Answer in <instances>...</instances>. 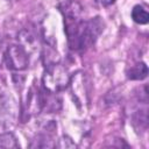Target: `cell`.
<instances>
[{
  "label": "cell",
  "mask_w": 149,
  "mask_h": 149,
  "mask_svg": "<svg viewBox=\"0 0 149 149\" xmlns=\"http://www.w3.org/2000/svg\"><path fill=\"white\" fill-rule=\"evenodd\" d=\"M80 16L81 15L64 16L68 42L73 50H83L92 45L104 29V23L100 17L85 21L81 20Z\"/></svg>",
  "instance_id": "1"
},
{
  "label": "cell",
  "mask_w": 149,
  "mask_h": 149,
  "mask_svg": "<svg viewBox=\"0 0 149 149\" xmlns=\"http://www.w3.org/2000/svg\"><path fill=\"white\" fill-rule=\"evenodd\" d=\"M43 86L50 93H57L68 87L70 84V74L68 69L61 63H52L45 68L42 77Z\"/></svg>",
  "instance_id": "2"
},
{
  "label": "cell",
  "mask_w": 149,
  "mask_h": 149,
  "mask_svg": "<svg viewBox=\"0 0 149 149\" xmlns=\"http://www.w3.org/2000/svg\"><path fill=\"white\" fill-rule=\"evenodd\" d=\"M5 61L8 69L24 70L28 65V55L22 47L10 45L5 54Z\"/></svg>",
  "instance_id": "3"
},
{
  "label": "cell",
  "mask_w": 149,
  "mask_h": 149,
  "mask_svg": "<svg viewBox=\"0 0 149 149\" xmlns=\"http://www.w3.org/2000/svg\"><path fill=\"white\" fill-rule=\"evenodd\" d=\"M43 106V98L38 88L31 87L27 97V114H36L41 111Z\"/></svg>",
  "instance_id": "4"
},
{
  "label": "cell",
  "mask_w": 149,
  "mask_h": 149,
  "mask_svg": "<svg viewBox=\"0 0 149 149\" xmlns=\"http://www.w3.org/2000/svg\"><path fill=\"white\" fill-rule=\"evenodd\" d=\"M148 74V66L144 63H137L132 65L127 70V78L132 80H141L144 79Z\"/></svg>",
  "instance_id": "5"
},
{
  "label": "cell",
  "mask_w": 149,
  "mask_h": 149,
  "mask_svg": "<svg viewBox=\"0 0 149 149\" xmlns=\"http://www.w3.org/2000/svg\"><path fill=\"white\" fill-rule=\"evenodd\" d=\"M132 17L133 20L136 22V23H140V24H146L148 23L149 21V14L148 12L140 5L135 6L132 10Z\"/></svg>",
  "instance_id": "6"
},
{
  "label": "cell",
  "mask_w": 149,
  "mask_h": 149,
  "mask_svg": "<svg viewBox=\"0 0 149 149\" xmlns=\"http://www.w3.org/2000/svg\"><path fill=\"white\" fill-rule=\"evenodd\" d=\"M0 147L3 148H19L16 139L12 133H5L0 135Z\"/></svg>",
  "instance_id": "7"
},
{
  "label": "cell",
  "mask_w": 149,
  "mask_h": 149,
  "mask_svg": "<svg viewBox=\"0 0 149 149\" xmlns=\"http://www.w3.org/2000/svg\"><path fill=\"white\" fill-rule=\"evenodd\" d=\"M99 5H101V6H109V5H112V3H114V1L115 0H95Z\"/></svg>",
  "instance_id": "8"
}]
</instances>
